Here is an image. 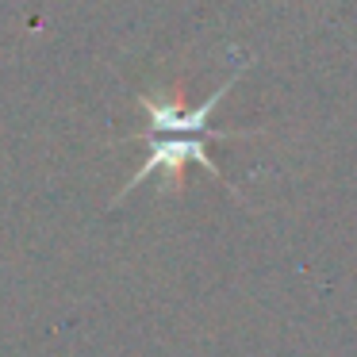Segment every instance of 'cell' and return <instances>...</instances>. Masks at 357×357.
I'll return each mask as SVG.
<instances>
[{
  "label": "cell",
  "mask_w": 357,
  "mask_h": 357,
  "mask_svg": "<svg viewBox=\"0 0 357 357\" xmlns=\"http://www.w3.org/2000/svg\"><path fill=\"white\" fill-rule=\"evenodd\" d=\"M139 104L146 108V116H150V139H146L150 142V158L142 162L139 173H131V181L119 188L116 200H127V196H131L146 177H154V173H165L169 185L177 188L181 185V169H185L188 162L204 165L211 177H223V169L211 162L204 139H250V135H254V131H211V127H208V131H185V127L169 123V119L158 112V104L150 100V96H139Z\"/></svg>",
  "instance_id": "6da1fadb"
}]
</instances>
